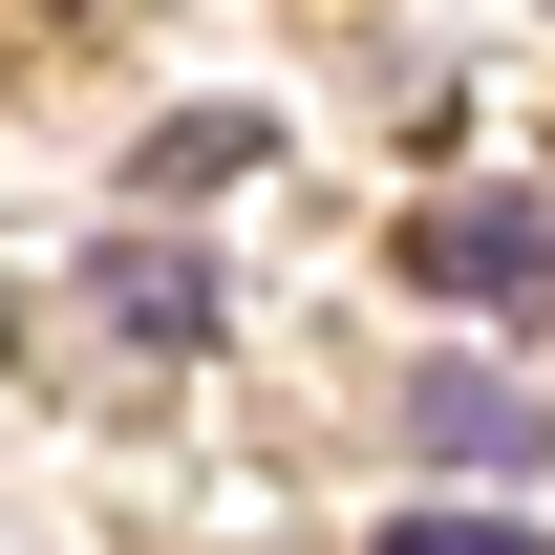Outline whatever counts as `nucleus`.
Instances as JSON below:
<instances>
[{"label":"nucleus","instance_id":"1","mask_svg":"<svg viewBox=\"0 0 555 555\" xmlns=\"http://www.w3.org/2000/svg\"><path fill=\"white\" fill-rule=\"evenodd\" d=\"M406 278H427V299H555V214L534 193H449L406 235Z\"/></svg>","mask_w":555,"mask_h":555},{"label":"nucleus","instance_id":"2","mask_svg":"<svg viewBox=\"0 0 555 555\" xmlns=\"http://www.w3.org/2000/svg\"><path fill=\"white\" fill-rule=\"evenodd\" d=\"M406 427H427V449H470V470H534V406H513L491 363H427V385H406Z\"/></svg>","mask_w":555,"mask_h":555},{"label":"nucleus","instance_id":"3","mask_svg":"<svg viewBox=\"0 0 555 555\" xmlns=\"http://www.w3.org/2000/svg\"><path fill=\"white\" fill-rule=\"evenodd\" d=\"M107 321H129V343H214V278L193 257H107Z\"/></svg>","mask_w":555,"mask_h":555},{"label":"nucleus","instance_id":"4","mask_svg":"<svg viewBox=\"0 0 555 555\" xmlns=\"http://www.w3.org/2000/svg\"><path fill=\"white\" fill-rule=\"evenodd\" d=\"M235 171H257V129H235V107H193V129H150V193H235Z\"/></svg>","mask_w":555,"mask_h":555},{"label":"nucleus","instance_id":"5","mask_svg":"<svg viewBox=\"0 0 555 555\" xmlns=\"http://www.w3.org/2000/svg\"><path fill=\"white\" fill-rule=\"evenodd\" d=\"M385 555H555V534H513V513H406Z\"/></svg>","mask_w":555,"mask_h":555}]
</instances>
